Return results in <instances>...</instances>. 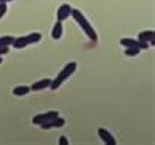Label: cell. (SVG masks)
I'll return each mask as SVG.
<instances>
[{
	"label": "cell",
	"instance_id": "1",
	"mask_svg": "<svg viewBox=\"0 0 155 145\" xmlns=\"http://www.w3.org/2000/svg\"><path fill=\"white\" fill-rule=\"evenodd\" d=\"M75 68H77V63H68V65L66 66L65 68H64V70L61 71V73H59V75H58V76L55 79V81L52 83V85H51L52 89H56V88H57L59 85L63 84L64 81L67 80L68 77L70 76V75L72 74L73 72H74Z\"/></svg>",
	"mask_w": 155,
	"mask_h": 145
},
{
	"label": "cell",
	"instance_id": "2",
	"mask_svg": "<svg viewBox=\"0 0 155 145\" xmlns=\"http://www.w3.org/2000/svg\"><path fill=\"white\" fill-rule=\"evenodd\" d=\"M58 116V113L57 112H50V113H46L44 115H38L36 116L32 121L35 124H42V123H45V121H51L52 119L56 118Z\"/></svg>",
	"mask_w": 155,
	"mask_h": 145
},
{
	"label": "cell",
	"instance_id": "3",
	"mask_svg": "<svg viewBox=\"0 0 155 145\" xmlns=\"http://www.w3.org/2000/svg\"><path fill=\"white\" fill-rule=\"evenodd\" d=\"M98 133H99L101 140L104 141L106 144H109V145H114V144H115V141H114L112 134L110 132H108L106 129L100 128L99 130H98Z\"/></svg>",
	"mask_w": 155,
	"mask_h": 145
},
{
	"label": "cell",
	"instance_id": "4",
	"mask_svg": "<svg viewBox=\"0 0 155 145\" xmlns=\"http://www.w3.org/2000/svg\"><path fill=\"white\" fill-rule=\"evenodd\" d=\"M50 83H51V80H48V79H45V80H42V81H40V82L35 83V84L31 86V88L34 90L42 89V88H45V87H48V85H50Z\"/></svg>",
	"mask_w": 155,
	"mask_h": 145
},
{
	"label": "cell",
	"instance_id": "5",
	"mask_svg": "<svg viewBox=\"0 0 155 145\" xmlns=\"http://www.w3.org/2000/svg\"><path fill=\"white\" fill-rule=\"evenodd\" d=\"M29 92V87L26 86H21V87H16L13 90V94L17 95V96H23V95H26Z\"/></svg>",
	"mask_w": 155,
	"mask_h": 145
},
{
	"label": "cell",
	"instance_id": "6",
	"mask_svg": "<svg viewBox=\"0 0 155 145\" xmlns=\"http://www.w3.org/2000/svg\"><path fill=\"white\" fill-rule=\"evenodd\" d=\"M68 144V140L66 139V137H61L59 139V145H67Z\"/></svg>",
	"mask_w": 155,
	"mask_h": 145
},
{
	"label": "cell",
	"instance_id": "7",
	"mask_svg": "<svg viewBox=\"0 0 155 145\" xmlns=\"http://www.w3.org/2000/svg\"><path fill=\"white\" fill-rule=\"evenodd\" d=\"M0 63H1V58H0Z\"/></svg>",
	"mask_w": 155,
	"mask_h": 145
}]
</instances>
